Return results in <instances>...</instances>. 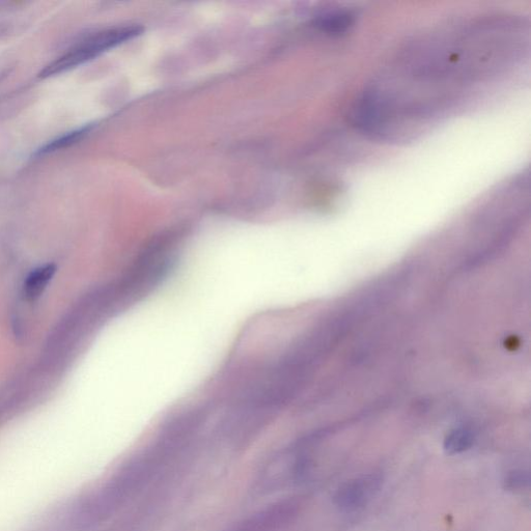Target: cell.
<instances>
[{"label": "cell", "instance_id": "cell-7", "mask_svg": "<svg viewBox=\"0 0 531 531\" xmlns=\"http://www.w3.org/2000/svg\"><path fill=\"white\" fill-rule=\"evenodd\" d=\"M472 444V434L468 430L459 429L446 437L444 451L449 455H457L468 451Z\"/></svg>", "mask_w": 531, "mask_h": 531}, {"label": "cell", "instance_id": "cell-8", "mask_svg": "<svg viewBox=\"0 0 531 531\" xmlns=\"http://www.w3.org/2000/svg\"><path fill=\"white\" fill-rule=\"evenodd\" d=\"M92 127L87 126L80 128L78 130H75L73 132H70L68 134H65L61 136L58 139H55V141H52L48 145H46L43 149L38 151V155H45L49 153H53L55 151H59L65 148H69L73 146L74 144L81 141L83 137H85L89 132L91 131Z\"/></svg>", "mask_w": 531, "mask_h": 531}, {"label": "cell", "instance_id": "cell-6", "mask_svg": "<svg viewBox=\"0 0 531 531\" xmlns=\"http://www.w3.org/2000/svg\"><path fill=\"white\" fill-rule=\"evenodd\" d=\"M55 271H57V267L52 264L35 269L26 278L24 284L25 297L32 301L38 299L47 288Z\"/></svg>", "mask_w": 531, "mask_h": 531}, {"label": "cell", "instance_id": "cell-1", "mask_svg": "<svg viewBox=\"0 0 531 531\" xmlns=\"http://www.w3.org/2000/svg\"><path fill=\"white\" fill-rule=\"evenodd\" d=\"M142 33V27L137 25L115 27V29L97 33L76 45L69 52L62 55L60 59L49 64L40 73V77L47 78L61 74L81 64H85L94 60L103 52L130 41Z\"/></svg>", "mask_w": 531, "mask_h": 531}, {"label": "cell", "instance_id": "cell-4", "mask_svg": "<svg viewBox=\"0 0 531 531\" xmlns=\"http://www.w3.org/2000/svg\"><path fill=\"white\" fill-rule=\"evenodd\" d=\"M382 477L379 473L365 475L347 482L338 490L334 496V503L342 511L350 512L366 505L382 484Z\"/></svg>", "mask_w": 531, "mask_h": 531}, {"label": "cell", "instance_id": "cell-2", "mask_svg": "<svg viewBox=\"0 0 531 531\" xmlns=\"http://www.w3.org/2000/svg\"><path fill=\"white\" fill-rule=\"evenodd\" d=\"M166 244H156L137 258L123 282V291L133 300L150 292L169 271L174 258Z\"/></svg>", "mask_w": 531, "mask_h": 531}, {"label": "cell", "instance_id": "cell-3", "mask_svg": "<svg viewBox=\"0 0 531 531\" xmlns=\"http://www.w3.org/2000/svg\"><path fill=\"white\" fill-rule=\"evenodd\" d=\"M301 503L286 499L250 516L231 531H279L291 524L299 515Z\"/></svg>", "mask_w": 531, "mask_h": 531}, {"label": "cell", "instance_id": "cell-5", "mask_svg": "<svg viewBox=\"0 0 531 531\" xmlns=\"http://www.w3.org/2000/svg\"><path fill=\"white\" fill-rule=\"evenodd\" d=\"M354 23L352 12L337 9L326 12L317 19V26L322 32L329 35L340 36L346 33Z\"/></svg>", "mask_w": 531, "mask_h": 531}, {"label": "cell", "instance_id": "cell-9", "mask_svg": "<svg viewBox=\"0 0 531 531\" xmlns=\"http://www.w3.org/2000/svg\"><path fill=\"white\" fill-rule=\"evenodd\" d=\"M530 484V475L524 470L509 472L505 480V487L511 491H519L527 488Z\"/></svg>", "mask_w": 531, "mask_h": 531}]
</instances>
